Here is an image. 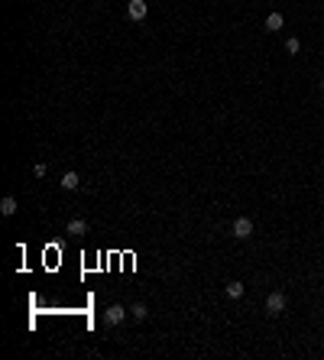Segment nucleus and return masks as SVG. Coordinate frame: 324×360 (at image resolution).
Segmentation results:
<instances>
[{
	"mask_svg": "<svg viewBox=\"0 0 324 360\" xmlns=\"http://www.w3.org/2000/svg\"><path fill=\"white\" fill-rule=\"evenodd\" d=\"M124 318H127V308H124V305H110L107 312H104V321H107L110 328H114V325H120Z\"/></svg>",
	"mask_w": 324,
	"mask_h": 360,
	"instance_id": "obj_4",
	"label": "nucleus"
},
{
	"mask_svg": "<svg viewBox=\"0 0 324 360\" xmlns=\"http://www.w3.org/2000/svg\"><path fill=\"white\" fill-rule=\"evenodd\" d=\"M68 234H75V237H81V234H88V221H81V218H75V221H68Z\"/></svg>",
	"mask_w": 324,
	"mask_h": 360,
	"instance_id": "obj_7",
	"label": "nucleus"
},
{
	"mask_svg": "<svg viewBox=\"0 0 324 360\" xmlns=\"http://www.w3.org/2000/svg\"><path fill=\"white\" fill-rule=\"evenodd\" d=\"M230 234L237 237V240H247V237L253 234V221H250V218H237L230 224Z\"/></svg>",
	"mask_w": 324,
	"mask_h": 360,
	"instance_id": "obj_1",
	"label": "nucleus"
},
{
	"mask_svg": "<svg viewBox=\"0 0 324 360\" xmlns=\"http://www.w3.org/2000/svg\"><path fill=\"white\" fill-rule=\"evenodd\" d=\"M286 52H289V55H298V52H301V42L295 39V36H292V39H286Z\"/></svg>",
	"mask_w": 324,
	"mask_h": 360,
	"instance_id": "obj_11",
	"label": "nucleus"
},
{
	"mask_svg": "<svg viewBox=\"0 0 324 360\" xmlns=\"http://www.w3.org/2000/svg\"><path fill=\"white\" fill-rule=\"evenodd\" d=\"M321 88H324V81H321Z\"/></svg>",
	"mask_w": 324,
	"mask_h": 360,
	"instance_id": "obj_12",
	"label": "nucleus"
},
{
	"mask_svg": "<svg viewBox=\"0 0 324 360\" xmlns=\"http://www.w3.org/2000/svg\"><path fill=\"white\" fill-rule=\"evenodd\" d=\"M127 13H130V20H146L149 3L146 0H130V3H127Z\"/></svg>",
	"mask_w": 324,
	"mask_h": 360,
	"instance_id": "obj_3",
	"label": "nucleus"
},
{
	"mask_svg": "<svg viewBox=\"0 0 324 360\" xmlns=\"http://www.w3.org/2000/svg\"><path fill=\"white\" fill-rule=\"evenodd\" d=\"M0 214H7V218H10V214H16V198L13 195H7L3 201H0Z\"/></svg>",
	"mask_w": 324,
	"mask_h": 360,
	"instance_id": "obj_8",
	"label": "nucleus"
},
{
	"mask_svg": "<svg viewBox=\"0 0 324 360\" xmlns=\"http://www.w3.org/2000/svg\"><path fill=\"white\" fill-rule=\"evenodd\" d=\"M130 315H133V318H136V321H143V318H146V305H143V302H136V305H130Z\"/></svg>",
	"mask_w": 324,
	"mask_h": 360,
	"instance_id": "obj_9",
	"label": "nucleus"
},
{
	"mask_svg": "<svg viewBox=\"0 0 324 360\" xmlns=\"http://www.w3.org/2000/svg\"><path fill=\"white\" fill-rule=\"evenodd\" d=\"M227 295L240 298V295H243V282H227Z\"/></svg>",
	"mask_w": 324,
	"mask_h": 360,
	"instance_id": "obj_10",
	"label": "nucleus"
},
{
	"mask_svg": "<svg viewBox=\"0 0 324 360\" xmlns=\"http://www.w3.org/2000/svg\"><path fill=\"white\" fill-rule=\"evenodd\" d=\"M286 26V20H282V13H269L266 16V30H272V33H279Z\"/></svg>",
	"mask_w": 324,
	"mask_h": 360,
	"instance_id": "obj_6",
	"label": "nucleus"
},
{
	"mask_svg": "<svg viewBox=\"0 0 324 360\" xmlns=\"http://www.w3.org/2000/svg\"><path fill=\"white\" fill-rule=\"evenodd\" d=\"M78 185H81V179H78V172H65V175H62V188H65V192H75Z\"/></svg>",
	"mask_w": 324,
	"mask_h": 360,
	"instance_id": "obj_5",
	"label": "nucleus"
},
{
	"mask_svg": "<svg viewBox=\"0 0 324 360\" xmlns=\"http://www.w3.org/2000/svg\"><path fill=\"white\" fill-rule=\"evenodd\" d=\"M266 312L269 315H282L286 312V295H282V292H269V295H266Z\"/></svg>",
	"mask_w": 324,
	"mask_h": 360,
	"instance_id": "obj_2",
	"label": "nucleus"
}]
</instances>
